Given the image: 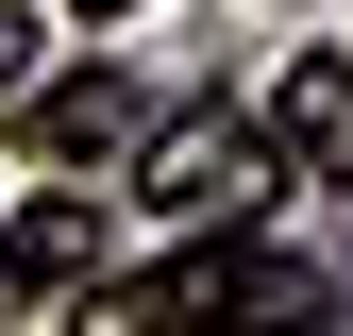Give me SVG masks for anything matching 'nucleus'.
<instances>
[{"label": "nucleus", "mask_w": 353, "mask_h": 336, "mask_svg": "<svg viewBox=\"0 0 353 336\" xmlns=\"http://www.w3.org/2000/svg\"><path fill=\"white\" fill-rule=\"evenodd\" d=\"M270 118H236V101H185V118H152V135H135V202H152V219H252V202H270Z\"/></svg>", "instance_id": "nucleus-2"}, {"label": "nucleus", "mask_w": 353, "mask_h": 336, "mask_svg": "<svg viewBox=\"0 0 353 336\" xmlns=\"http://www.w3.org/2000/svg\"><path fill=\"white\" fill-rule=\"evenodd\" d=\"M303 319H320V269L252 252L236 219H202L168 269H118V286L68 303V336H303Z\"/></svg>", "instance_id": "nucleus-1"}, {"label": "nucleus", "mask_w": 353, "mask_h": 336, "mask_svg": "<svg viewBox=\"0 0 353 336\" xmlns=\"http://www.w3.org/2000/svg\"><path fill=\"white\" fill-rule=\"evenodd\" d=\"M84 17H118V0H84Z\"/></svg>", "instance_id": "nucleus-7"}, {"label": "nucleus", "mask_w": 353, "mask_h": 336, "mask_svg": "<svg viewBox=\"0 0 353 336\" xmlns=\"http://www.w3.org/2000/svg\"><path fill=\"white\" fill-rule=\"evenodd\" d=\"M17 118H34V151H51V168H118V151L152 135L118 67H51V84H17Z\"/></svg>", "instance_id": "nucleus-3"}, {"label": "nucleus", "mask_w": 353, "mask_h": 336, "mask_svg": "<svg viewBox=\"0 0 353 336\" xmlns=\"http://www.w3.org/2000/svg\"><path fill=\"white\" fill-rule=\"evenodd\" d=\"M84 252H101V185H34L17 219H0V303H51V286H84Z\"/></svg>", "instance_id": "nucleus-4"}, {"label": "nucleus", "mask_w": 353, "mask_h": 336, "mask_svg": "<svg viewBox=\"0 0 353 336\" xmlns=\"http://www.w3.org/2000/svg\"><path fill=\"white\" fill-rule=\"evenodd\" d=\"M17 84H34V17L0 0V101H17Z\"/></svg>", "instance_id": "nucleus-6"}, {"label": "nucleus", "mask_w": 353, "mask_h": 336, "mask_svg": "<svg viewBox=\"0 0 353 336\" xmlns=\"http://www.w3.org/2000/svg\"><path fill=\"white\" fill-rule=\"evenodd\" d=\"M270 151L320 168V185H353V51H303V67L270 84Z\"/></svg>", "instance_id": "nucleus-5"}]
</instances>
